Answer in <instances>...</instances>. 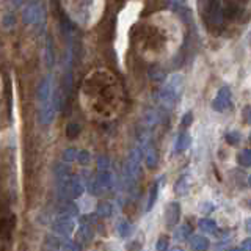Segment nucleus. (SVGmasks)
I'll use <instances>...</instances> for the list:
<instances>
[{
	"mask_svg": "<svg viewBox=\"0 0 251 251\" xmlns=\"http://www.w3.org/2000/svg\"><path fill=\"white\" fill-rule=\"evenodd\" d=\"M14 24H16V19H14V16H13V14L5 13V14L2 16V27H3L5 30L13 28V27H14Z\"/></svg>",
	"mask_w": 251,
	"mask_h": 251,
	"instance_id": "22",
	"label": "nucleus"
},
{
	"mask_svg": "<svg viewBox=\"0 0 251 251\" xmlns=\"http://www.w3.org/2000/svg\"><path fill=\"white\" fill-rule=\"evenodd\" d=\"M61 250H80L82 247L78 245L77 242H73V240H69L66 237H61V243H60V247Z\"/></svg>",
	"mask_w": 251,
	"mask_h": 251,
	"instance_id": "21",
	"label": "nucleus"
},
{
	"mask_svg": "<svg viewBox=\"0 0 251 251\" xmlns=\"http://www.w3.org/2000/svg\"><path fill=\"white\" fill-rule=\"evenodd\" d=\"M226 141L232 146H237L240 143V133L239 132H227L226 133Z\"/></svg>",
	"mask_w": 251,
	"mask_h": 251,
	"instance_id": "25",
	"label": "nucleus"
},
{
	"mask_svg": "<svg viewBox=\"0 0 251 251\" xmlns=\"http://www.w3.org/2000/svg\"><path fill=\"white\" fill-rule=\"evenodd\" d=\"M192 121H193V113H192V112H188V113H185L184 118H182V126H184V127H187V126H190V124H192Z\"/></svg>",
	"mask_w": 251,
	"mask_h": 251,
	"instance_id": "32",
	"label": "nucleus"
},
{
	"mask_svg": "<svg viewBox=\"0 0 251 251\" xmlns=\"http://www.w3.org/2000/svg\"><path fill=\"white\" fill-rule=\"evenodd\" d=\"M77 162L80 165H88L90 162V152L88 151H78V155H77Z\"/></svg>",
	"mask_w": 251,
	"mask_h": 251,
	"instance_id": "27",
	"label": "nucleus"
},
{
	"mask_svg": "<svg viewBox=\"0 0 251 251\" xmlns=\"http://www.w3.org/2000/svg\"><path fill=\"white\" fill-rule=\"evenodd\" d=\"M180 218V206L179 202H170L165 209V223L170 227H175Z\"/></svg>",
	"mask_w": 251,
	"mask_h": 251,
	"instance_id": "7",
	"label": "nucleus"
},
{
	"mask_svg": "<svg viewBox=\"0 0 251 251\" xmlns=\"http://www.w3.org/2000/svg\"><path fill=\"white\" fill-rule=\"evenodd\" d=\"M96 182L100 185L102 190H107V188H112L113 185V175L110 173V170L105 171H99V175L96 177Z\"/></svg>",
	"mask_w": 251,
	"mask_h": 251,
	"instance_id": "10",
	"label": "nucleus"
},
{
	"mask_svg": "<svg viewBox=\"0 0 251 251\" xmlns=\"http://www.w3.org/2000/svg\"><path fill=\"white\" fill-rule=\"evenodd\" d=\"M143 155H145V162L148 167H155L157 162H159V154H157L152 143H148L143 148Z\"/></svg>",
	"mask_w": 251,
	"mask_h": 251,
	"instance_id": "8",
	"label": "nucleus"
},
{
	"mask_svg": "<svg viewBox=\"0 0 251 251\" xmlns=\"http://www.w3.org/2000/svg\"><path fill=\"white\" fill-rule=\"evenodd\" d=\"M77 155H78V151L75 148H68V149H65V152H63V162H66V163L75 162Z\"/></svg>",
	"mask_w": 251,
	"mask_h": 251,
	"instance_id": "20",
	"label": "nucleus"
},
{
	"mask_svg": "<svg viewBox=\"0 0 251 251\" xmlns=\"http://www.w3.org/2000/svg\"><path fill=\"white\" fill-rule=\"evenodd\" d=\"M175 190L179 195H185V190H187V180H185V177L179 179V182L175 185Z\"/></svg>",
	"mask_w": 251,
	"mask_h": 251,
	"instance_id": "28",
	"label": "nucleus"
},
{
	"mask_svg": "<svg viewBox=\"0 0 251 251\" xmlns=\"http://www.w3.org/2000/svg\"><path fill=\"white\" fill-rule=\"evenodd\" d=\"M78 133H80V126H78L77 123H69L68 127H66V135L69 138H75Z\"/></svg>",
	"mask_w": 251,
	"mask_h": 251,
	"instance_id": "23",
	"label": "nucleus"
},
{
	"mask_svg": "<svg viewBox=\"0 0 251 251\" xmlns=\"http://www.w3.org/2000/svg\"><path fill=\"white\" fill-rule=\"evenodd\" d=\"M231 105H232V93H231L229 88H227V86H223V88L218 90L215 99L212 100V108H214L215 112L223 113Z\"/></svg>",
	"mask_w": 251,
	"mask_h": 251,
	"instance_id": "4",
	"label": "nucleus"
},
{
	"mask_svg": "<svg viewBox=\"0 0 251 251\" xmlns=\"http://www.w3.org/2000/svg\"><path fill=\"white\" fill-rule=\"evenodd\" d=\"M192 234V229H190V226H179L176 227V231H175V237L177 240H187L188 239V235Z\"/></svg>",
	"mask_w": 251,
	"mask_h": 251,
	"instance_id": "19",
	"label": "nucleus"
},
{
	"mask_svg": "<svg viewBox=\"0 0 251 251\" xmlns=\"http://www.w3.org/2000/svg\"><path fill=\"white\" fill-rule=\"evenodd\" d=\"M113 214V206L110 202H99L98 206V215L99 217H110Z\"/></svg>",
	"mask_w": 251,
	"mask_h": 251,
	"instance_id": "18",
	"label": "nucleus"
},
{
	"mask_svg": "<svg viewBox=\"0 0 251 251\" xmlns=\"http://www.w3.org/2000/svg\"><path fill=\"white\" fill-rule=\"evenodd\" d=\"M145 120H146V124L148 126H154L155 121H157V113L154 112V110H151V112H148L145 115Z\"/></svg>",
	"mask_w": 251,
	"mask_h": 251,
	"instance_id": "30",
	"label": "nucleus"
},
{
	"mask_svg": "<svg viewBox=\"0 0 251 251\" xmlns=\"http://www.w3.org/2000/svg\"><path fill=\"white\" fill-rule=\"evenodd\" d=\"M185 2H187V0H170V3L175 5V6H180V5H184Z\"/></svg>",
	"mask_w": 251,
	"mask_h": 251,
	"instance_id": "35",
	"label": "nucleus"
},
{
	"mask_svg": "<svg viewBox=\"0 0 251 251\" xmlns=\"http://www.w3.org/2000/svg\"><path fill=\"white\" fill-rule=\"evenodd\" d=\"M240 250H247V251H251V237H248V239H245V240L242 242Z\"/></svg>",
	"mask_w": 251,
	"mask_h": 251,
	"instance_id": "34",
	"label": "nucleus"
},
{
	"mask_svg": "<svg viewBox=\"0 0 251 251\" xmlns=\"http://www.w3.org/2000/svg\"><path fill=\"white\" fill-rule=\"evenodd\" d=\"M237 163L242 167H251V149H243L242 152L237 154Z\"/></svg>",
	"mask_w": 251,
	"mask_h": 251,
	"instance_id": "16",
	"label": "nucleus"
},
{
	"mask_svg": "<svg viewBox=\"0 0 251 251\" xmlns=\"http://www.w3.org/2000/svg\"><path fill=\"white\" fill-rule=\"evenodd\" d=\"M52 229L55 234H58L60 237H69V235L75 231V220L74 217L60 215V218L53 222Z\"/></svg>",
	"mask_w": 251,
	"mask_h": 251,
	"instance_id": "3",
	"label": "nucleus"
},
{
	"mask_svg": "<svg viewBox=\"0 0 251 251\" xmlns=\"http://www.w3.org/2000/svg\"><path fill=\"white\" fill-rule=\"evenodd\" d=\"M206 16H207V19L212 24H217V25H218V24H222L225 11H223V8H222V3H220V0H207Z\"/></svg>",
	"mask_w": 251,
	"mask_h": 251,
	"instance_id": "5",
	"label": "nucleus"
},
{
	"mask_svg": "<svg viewBox=\"0 0 251 251\" xmlns=\"http://www.w3.org/2000/svg\"><path fill=\"white\" fill-rule=\"evenodd\" d=\"M116 231H118V234H120V237L129 239L135 229H133V225L129 223L127 220H121V222L118 223V226H116Z\"/></svg>",
	"mask_w": 251,
	"mask_h": 251,
	"instance_id": "12",
	"label": "nucleus"
},
{
	"mask_svg": "<svg viewBox=\"0 0 251 251\" xmlns=\"http://www.w3.org/2000/svg\"><path fill=\"white\" fill-rule=\"evenodd\" d=\"M93 235H94L93 227H91L90 225H86V223L80 225V227L77 229V237H78V240H80V242L91 240V239H93Z\"/></svg>",
	"mask_w": 251,
	"mask_h": 251,
	"instance_id": "13",
	"label": "nucleus"
},
{
	"mask_svg": "<svg viewBox=\"0 0 251 251\" xmlns=\"http://www.w3.org/2000/svg\"><path fill=\"white\" fill-rule=\"evenodd\" d=\"M159 187H160V182H154V185L151 187V190H149L148 204H146V212H149V210L154 207L157 198H159Z\"/></svg>",
	"mask_w": 251,
	"mask_h": 251,
	"instance_id": "14",
	"label": "nucleus"
},
{
	"mask_svg": "<svg viewBox=\"0 0 251 251\" xmlns=\"http://www.w3.org/2000/svg\"><path fill=\"white\" fill-rule=\"evenodd\" d=\"M250 206H251V204H250Z\"/></svg>",
	"mask_w": 251,
	"mask_h": 251,
	"instance_id": "41",
	"label": "nucleus"
},
{
	"mask_svg": "<svg viewBox=\"0 0 251 251\" xmlns=\"http://www.w3.org/2000/svg\"><path fill=\"white\" fill-rule=\"evenodd\" d=\"M77 214V207L74 206L73 202H61V206H60V215H68V217H74Z\"/></svg>",
	"mask_w": 251,
	"mask_h": 251,
	"instance_id": "17",
	"label": "nucleus"
},
{
	"mask_svg": "<svg viewBox=\"0 0 251 251\" xmlns=\"http://www.w3.org/2000/svg\"><path fill=\"white\" fill-rule=\"evenodd\" d=\"M50 78L49 77H46V78H43L41 82H39V85H38V90H36V99H38V102H39V105H46L47 102L49 100H52V98H50Z\"/></svg>",
	"mask_w": 251,
	"mask_h": 251,
	"instance_id": "6",
	"label": "nucleus"
},
{
	"mask_svg": "<svg viewBox=\"0 0 251 251\" xmlns=\"http://www.w3.org/2000/svg\"><path fill=\"white\" fill-rule=\"evenodd\" d=\"M22 19L27 25L43 27L44 21H46V14H44V10L39 5L30 3V5H25V8L22 10Z\"/></svg>",
	"mask_w": 251,
	"mask_h": 251,
	"instance_id": "2",
	"label": "nucleus"
},
{
	"mask_svg": "<svg viewBox=\"0 0 251 251\" xmlns=\"http://www.w3.org/2000/svg\"><path fill=\"white\" fill-rule=\"evenodd\" d=\"M192 143V137L188 135L187 132H180L177 138H176V143H175V152H184L185 149H188V146H190Z\"/></svg>",
	"mask_w": 251,
	"mask_h": 251,
	"instance_id": "9",
	"label": "nucleus"
},
{
	"mask_svg": "<svg viewBox=\"0 0 251 251\" xmlns=\"http://www.w3.org/2000/svg\"><path fill=\"white\" fill-rule=\"evenodd\" d=\"M248 46L251 47V33H248Z\"/></svg>",
	"mask_w": 251,
	"mask_h": 251,
	"instance_id": "39",
	"label": "nucleus"
},
{
	"mask_svg": "<svg viewBox=\"0 0 251 251\" xmlns=\"http://www.w3.org/2000/svg\"><path fill=\"white\" fill-rule=\"evenodd\" d=\"M200 227H201V231L206 232V234H215L218 231L217 223L214 222V220H210V218H201L200 220Z\"/></svg>",
	"mask_w": 251,
	"mask_h": 251,
	"instance_id": "15",
	"label": "nucleus"
},
{
	"mask_svg": "<svg viewBox=\"0 0 251 251\" xmlns=\"http://www.w3.org/2000/svg\"><path fill=\"white\" fill-rule=\"evenodd\" d=\"M155 248L159 250V251H162V250H168V237H167V235H162V237H159Z\"/></svg>",
	"mask_w": 251,
	"mask_h": 251,
	"instance_id": "29",
	"label": "nucleus"
},
{
	"mask_svg": "<svg viewBox=\"0 0 251 251\" xmlns=\"http://www.w3.org/2000/svg\"><path fill=\"white\" fill-rule=\"evenodd\" d=\"M182 90H184V75L175 74L168 78L167 83L163 85V88L159 91L157 100H159L165 108H173L177 104L180 94H182Z\"/></svg>",
	"mask_w": 251,
	"mask_h": 251,
	"instance_id": "1",
	"label": "nucleus"
},
{
	"mask_svg": "<svg viewBox=\"0 0 251 251\" xmlns=\"http://www.w3.org/2000/svg\"><path fill=\"white\" fill-rule=\"evenodd\" d=\"M243 118H245V121H247L248 124H251V105H248V107L243 108Z\"/></svg>",
	"mask_w": 251,
	"mask_h": 251,
	"instance_id": "33",
	"label": "nucleus"
},
{
	"mask_svg": "<svg viewBox=\"0 0 251 251\" xmlns=\"http://www.w3.org/2000/svg\"><path fill=\"white\" fill-rule=\"evenodd\" d=\"M46 63L49 66L53 65V52H52V41L50 39H47V43H46Z\"/></svg>",
	"mask_w": 251,
	"mask_h": 251,
	"instance_id": "24",
	"label": "nucleus"
},
{
	"mask_svg": "<svg viewBox=\"0 0 251 251\" xmlns=\"http://www.w3.org/2000/svg\"><path fill=\"white\" fill-rule=\"evenodd\" d=\"M151 75H152V78H154V80H163V78H165V74H163V71L157 69V68H154V69L151 71Z\"/></svg>",
	"mask_w": 251,
	"mask_h": 251,
	"instance_id": "31",
	"label": "nucleus"
},
{
	"mask_svg": "<svg viewBox=\"0 0 251 251\" xmlns=\"http://www.w3.org/2000/svg\"><path fill=\"white\" fill-rule=\"evenodd\" d=\"M188 242H190V247L196 251H204L209 248V240L200 234H193L192 237L188 239Z\"/></svg>",
	"mask_w": 251,
	"mask_h": 251,
	"instance_id": "11",
	"label": "nucleus"
},
{
	"mask_svg": "<svg viewBox=\"0 0 251 251\" xmlns=\"http://www.w3.org/2000/svg\"><path fill=\"white\" fill-rule=\"evenodd\" d=\"M98 168H99V171L110 170V160H108V157H105V155H100L99 157V159H98Z\"/></svg>",
	"mask_w": 251,
	"mask_h": 251,
	"instance_id": "26",
	"label": "nucleus"
},
{
	"mask_svg": "<svg viewBox=\"0 0 251 251\" xmlns=\"http://www.w3.org/2000/svg\"><path fill=\"white\" fill-rule=\"evenodd\" d=\"M24 2H25V0H13V3H14L16 6H19V5H22Z\"/></svg>",
	"mask_w": 251,
	"mask_h": 251,
	"instance_id": "37",
	"label": "nucleus"
},
{
	"mask_svg": "<svg viewBox=\"0 0 251 251\" xmlns=\"http://www.w3.org/2000/svg\"><path fill=\"white\" fill-rule=\"evenodd\" d=\"M234 2H239V3H247L248 0H234Z\"/></svg>",
	"mask_w": 251,
	"mask_h": 251,
	"instance_id": "38",
	"label": "nucleus"
},
{
	"mask_svg": "<svg viewBox=\"0 0 251 251\" xmlns=\"http://www.w3.org/2000/svg\"><path fill=\"white\" fill-rule=\"evenodd\" d=\"M248 184H250V185H251V176H250V177H248Z\"/></svg>",
	"mask_w": 251,
	"mask_h": 251,
	"instance_id": "40",
	"label": "nucleus"
},
{
	"mask_svg": "<svg viewBox=\"0 0 251 251\" xmlns=\"http://www.w3.org/2000/svg\"><path fill=\"white\" fill-rule=\"evenodd\" d=\"M245 226H247V231L251 232V218H248L247 222H245Z\"/></svg>",
	"mask_w": 251,
	"mask_h": 251,
	"instance_id": "36",
	"label": "nucleus"
}]
</instances>
